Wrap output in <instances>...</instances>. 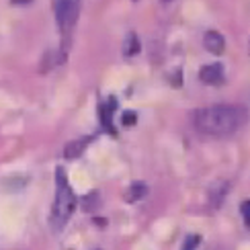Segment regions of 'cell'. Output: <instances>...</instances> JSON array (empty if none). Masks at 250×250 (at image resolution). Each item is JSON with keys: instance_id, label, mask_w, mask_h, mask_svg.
<instances>
[{"instance_id": "6", "label": "cell", "mask_w": 250, "mask_h": 250, "mask_svg": "<svg viewBox=\"0 0 250 250\" xmlns=\"http://www.w3.org/2000/svg\"><path fill=\"white\" fill-rule=\"evenodd\" d=\"M117 109V101L115 99H107L105 103L101 105V123H103V127H107L111 133H115V127H113V111Z\"/></svg>"}, {"instance_id": "5", "label": "cell", "mask_w": 250, "mask_h": 250, "mask_svg": "<svg viewBox=\"0 0 250 250\" xmlns=\"http://www.w3.org/2000/svg\"><path fill=\"white\" fill-rule=\"evenodd\" d=\"M203 45L207 47V51L220 56V54H224V49H226V41H224V37L220 33H217V31H207L205 37H203Z\"/></svg>"}, {"instance_id": "2", "label": "cell", "mask_w": 250, "mask_h": 250, "mask_svg": "<svg viewBox=\"0 0 250 250\" xmlns=\"http://www.w3.org/2000/svg\"><path fill=\"white\" fill-rule=\"evenodd\" d=\"M74 205H76V197L68 183L66 170L58 168L56 170V199H54V207H51V228L56 232H60L68 224L72 211H74Z\"/></svg>"}, {"instance_id": "10", "label": "cell", "mask_w": 250, "mask_h": 250, "mask_svg": "<svg viewBox=\"0 0 250 250\" xmlns=\"http://www.w3.org/2000/svg\"><path fill=\"white\" fill-rule=\"evenodd\" d=\"M201 244V236L199 234H189L185 238V244L181 250H197V246Z\"/></svg>"}, {"instance_id": "12", "label": "cell", "mask_w": 250, "mask_h": 250, "mask_svg": "<svg viewBox=\"0 0 250 250\" xmlns=\"http://www.w3.org/2000/svg\"><path fill=\"white\" fill-rule=\"evenodd\" d=\"M135 121H138V117H135L133 111H125L123 115H121V123L127 125V127H129V125H135Z\"/></svg>"}, {"instance_id": "11", "label": "cell", "mask_w": 250, "mask_h": 250, "mask_svg": "<svg viewBox=\"0 0 250 250\" xmlns=\"http://www.w3.org/2000/svg\"><path fill=\"white\" fill-rule=\"evenodd\" d=\"M240 211H242V217H244L246 228L250 230V199H248V201H244V203L240 205Z\"/></svg>"}, {"instance_id": "8", "label": "cell", "mask_w": 250, "mask_h": 250, "mask_svg": "<svg viewBox=\"0 0 250 250\" xmlns=\"http://www.w3.org/2000/svg\"><path fill=\"white\" fill-rule=\"evenodd\" d=\"M148 195V187H146V183H133L131 187H129V191H127V199L129 203H135V201H140V199H144V197Z\"/></svg>"}, {"instance_id": "3", "label": "cell", "mask_w": 250, "mask_h": 250, "mask_svg": "<svg viewBox=\"0 0 250 250\" xmlns=\"http://www.w3.org/2000/svg\"><path fill=\"white\" fill-rule=\"evenodd\" d=\"M54 13L62 29V35H64V49H68L70 33L74 29L80 13V0H54Z\"/></svg>"}, {"instance_id": "4", "label": "cell", "mask_w": 250, "mask_h": 250, "mask_svg": "<svg viewBox=\"0 0 250 250\" xmlns=\"http://www.w3.org/2000/svg\"><path fill=\"white\" fill-rule=\"evenodd\" d=\"M199 78L205 84H220L224 82V68L222 64H209L199 70Z\"/></svg>"}, {"instance_id": "7", "label": "cell", "mask_w": 250, "mask_h": 250, "mask_svg": "<svg viewBox=\"0 0 250 250\" xmlns=\"http://www.w3.org/2000/svg\"><path fill=\"white\" fill-rule=\"evenodd\" d=\"M92 142V138H80V140H74V142H70L68 146H66V150H64V156L68 160H72V158H78V156L86 150V146Z\"/></svg>"}, {"instance_id": "13", "label": "cell", "mask_w": 250, "mask_h": 250, "mask_svg": "<svg viewBox=\"0 0 250 250\" xmlns=\"http://www.w3.org/2000/svg\"><path fill=\"white\" fill-rule=\"evenodd\" d=\"M15 4H23V2H31V0H13Z\"/></svg>"}, {"instance_id": "1", "label": "cell", "mask_w": 250, "mask_h": 250, "mask_svg": "<svg viewBox=\"0 0 250 250\" xmlns=\"http://www.w3.org/2000/svg\"><path fill=\"white\" fill-rule=\"evenodd\" d=\"M248 113L238 105H213L195 111V127L205 135H230L246 123Z\"/></svg>"}, {"instance_id": "9", "label": "cell", "mask_w": 250, "mask_h": 250, "mask_svg": "<svg viewBox=\"0 0 250 250\" xmlns=\"http://www.w3.org/2000/svg\"><path fill=\"white\" fill-rule=\"evenodd\" d=\"M125 56H135L140 51V39L135 33H129L127 35V41H125Z\"/></svg>"}]
</instances>
